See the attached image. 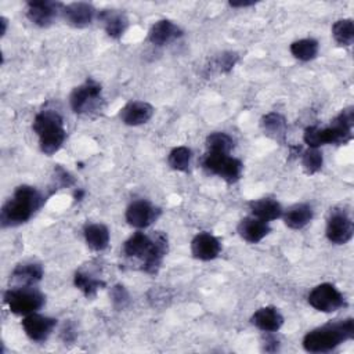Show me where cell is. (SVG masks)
I'll use <instances>...</instances> for the list:
<instances>
[{"mask_svg": "<svg viewBox=\"0 0 354 354\" xmlns=\"http://www.w3.org/2000/svg\"><path fill=\"white\" fill-rule=\"evenodd\" d=\"M84 239L90 249L104 250L109 243V230L104 224H90L84 228Z\"/></svg>", "mask_w": 354, "mask_h": 354, "instance_id": "obj_25", "label": "cell"}, {"mask_svg": "<svg viewBox=\"0 0 354 354\" xmlns=\"http://www.w3.org/2000/svg\"><path fill=\"white\" fill-rule=\"evenodd\" d=\"M202 166L206 171L218 176L228 184L238 181L242 173V162L223 152H206L202 159Z\"/></svg>", "mask_w": 354, "mask_h": 354, "instance_id": "obj_7", "label": "cell"}, {"mask_svg": "<svg viewBox=\"0 0 354 354\" xmlns=\"http://www.w3.org/2000/svg\"><path fill=\"white\" fill-rule=\"evenodd\" d=\"M354 111L353 106L343 109L330 123L329 127L319 129L317 126H308L304 130L303 140L310 148H318L325 144H346L353 137Z\"/></svg>", "mask_w": 354, "mask_h": 354, "instance_id": "obj_4", "label": "cell"}, {"mask_svg": "<svg viewBox=\"0 0 354 354\" xmlns=\"http://www.w3.org/2000/svg\"><path fill=\"white\" fill-rule=\"evenodd\" d=\"M266 342H267L268 344H272V343H274V342H277V340H275V339H272V337H267V339H266ZM267 348H268V347H266V350H267ZM277 348H278V344H274V347H272L271 350L268 348V351H274V350H277Z\"/></svg>", "mask_w": 354, "mask_h": 354, "instance_id": "obj_35", "label": "cell"}, {"mask_svg": "<svg viewBox=\"0 0 354 354\" xmlns=\"http://www.w3.org/2000/svg\"><path fill=\"white\" fill-rule=\"evenodd\" d=\"M192 152L187 147H177L170 151L167 156V163L173 170L177 171H188L191 165Z\"/></svg>", "mask_w": 354, "mask_h": 354, "instance_id": "obj_29", "label": "cell"}, {"mask_svg": "<svg viewBox=\"0 0 354 354\" xmlns=\"http://www.w3.org/2000/svg\"><path fill=\"white\" fill-rule=\"evenodd\" d=\"M160 214V210L152 206L148 201L140 199L130 203L126 210V220L130 225L136 228L149 227Z\"/></svg>", "mask_w": 354, "mask_h": 354, "instance_id": "obj_12", "label": "cell"}, {"mask_svg": "<svg viewBox=\"0 0 354 354\" xmlns=\"http://www.w3.org/2000/svg\"><path fill=\"white\" fill-rule=\"evenodd\" d=\"M33 131L39 137V145L43 153L53 155L64 144L66 131L61 115L55 111H41L35 116Z\"/></svg>", "mask_w": 354, "mask_h": 354, "instance_id": "obj_5", "label": "cell"}, {"mask_svg": "<svg viewBox=\"0 0 354 354\" xmlns=\"http://www.w3.org/2000/svg\"><path fill=\"white\" fill-rule=\"evenodd\" d=\"M64 6L65 4L59 1H50V0L29 1L26 4V17L32 24L41 28H47L54 22L58 14H62Z\"/></svg>", "mask_w": 354, "mask_h": 354, "instance_id": "obj_10", "label": "cell"}, {"mask_svg": "<svg viewBox=\"0 0 354 354\" xmlns=\"http://www.w3.org/2000/svg\"><path fill=\"white\" fill-rule=\"evenodd\" d=\"M270 232V225L267 221L260 220L254 216L245 217L238 224V234L242 239L249 243L260 242Z\"/></svg>", "mask_w": 354, "mask_h": 354, "instance_id": "obj_19", "label": "cell"}, {"mask_svg": "<svg viewBox=\"0 0 354 354\" xmlns=\"http://www.w3.org/2000/svg\"><path fill=\"white\" fill-rule=\"evenodd\" d=\"M44 202V196L35 187H17L12 196L1 207V227H15L26 223Z\"/></svg>", "mask_w": 354, "mask_h": 354, "instance_id": "obj_2", "label": "cell"}, {"mask_svg": "<svg viewBox=\"0 0 354 354\" xmlns=\"http://www.w3.org/2000/svg\"><path fill=\"white\" fill-rule=\"evenodd\" d=\"M153 115V108L145 101H131L126 104L120 112V120L127 126H138L147 123Z\"/></svg>", "mask_w": 354, "mask_h": 354, "instance_id": "obj_16", "label": "cell"}, {"mask_svg": "<svg viewBox=\"0 0 354 354\" xmlns=\"http://www.w3.org/2000/svg\"><path fill=\"white\" fill-rule=\"evenodd\" d=\"M256 1H230L231 7H249L253 6Z\"/></svg>", "mask_w": 354, "mask_h": 354, "instance_id": "obj_34", "label": "cell"}, {"mask_svg": "<svg viewBox=\"0 0 354 354\" xmlns=\"http://www.w3.org/2000/svg\"><path fill=\"white\" fill-rule=\"evenodd\" d=\"M236 59L238 55L235 53H223L216 58L214 66H217L218 72H230L234 68Z\"/></svg>", "mask_w": 354, "mask_h": 354, "instance_id": "obj_33", "label": "cell"}, {"mask_svg": "<svg viewBox=\"0 0 354 354\" xmlns=\"http://www.w3.org/2000/svg\"><path fill=\"white\" fill-rule=\"evenodd\" d=\"M252 322L261 329L263 332L271 333V332H277L282 324H283V317L281 315V313L278 311V308L267 306V307H261L259 308L253 315H252Z\"/></svg>", "mask_w": 354, "mask_h": 354, "instance_id": "obj_20", "label": "cell"}, {"mask_svg": "<svg viewBox=\"0 0 354 354\" xmlns=\"http://www.w3.org/2000/svg\"><path fill=\"white\" fill-rule=\"evenodd\" d=\"M324 163L322 153L318 151V148H308L301 155V166L307 174H314L321 170Z\"/></svg>", "mask_w": 354, "mask_h": 354, "instance_id": "obj_31", "label": "cell"}, {"mask_svg": "<svg viewBox=\"0 0 354 354\" xmlns=\"http://www.w3.org/2000/svg\"><path fill=\"white\" fill-rule=\"evenodd\" d=\"M353 221L343 210H333L326 221V238L336 245L347 243L353 236Z\"/></svg>", "mask_w": 354, "mask_h": 354, "instance_id": "obj_11", "label": "cell"}, {"mask_svg": "<svg viewBox=\"0 0 354 354\" xmlns=\"http://www.w3.org/2000/svg\"><path fill=\"white\" fill-rule=\"evenodd\" d=\"M308 303L321 313H333L346 306L343 295L332 283L315 286L308 295Z\"/></svg>", "mask_w": 354, "mask_h": 354, "instance_id": "obj_9", "label": "cell"}, {"mask_svg": "<svg viewBox=\"0 0 354 354\" xmlns=\"http://www.w3.org/2000/svg\"><path fill=\"white\" fill-rule=\"evenodd\" d=\"M111 299H112V303L116 308L122 310L124 308L127 304H129V293L126 290V288L123 285H115L111 290Z\"/></svg>", "mask_w": 354, "mask_h": 354, "instance_id": "obj_32", "label": "cell"}, {"mask_svg": "<svg viewBox=\"0 0 354 354\" xmlns=\"http://www.w3.org/2000/svg\"><path fill=\"white\" fill-rule=\"evenodd\" d=\"M332 36L340 46H351L354 41V24L353 19H339L332 26Z\"/></svg>", "mask_w": 354, "mask_h": 354, "instance_id": "obj_27", "label": "cell"}, {"mask_svg": "<svg viewBox=\"0 0 354 354\" xmlns=\"http://www.w3.org/2000/svg\"><path fill=\"white\" fill-rule=\"evenodd\" d=\"M261 129L263 131L275 141L283 142L286 137V120L282 115L277 112H270L261 118Z\"/></svg>", "mask_w": 354, "mask_h": 354, "instance_id": "obj_24", "label": "cell"}, {"mask_svg": "<svg viewBox=\"0 0 354 354\" xmlns=\"http://www.w3.org/2000/svg\"><path fill=\"white\" fill-rule=\"evenodd\" d=\"M181 35L183 30L174 22L169 19H160L151 26L148 32V40L155 46H165L178 39Z\"/></svg>", "mask_w": 354, "mask_h": 354, "instance_id": "obj_18", "label": "cell"}, {"mask_svg": "<svg viewBox=\"0 0 354 354\" xmlns=\"http://www.w3.org/2000/svg\"><path fill=\"white\" fill-rule=\"evenodd\" d=\"M123 253L126 257L141 259L142 270L148 274H155L167 253V238L162 232H155L151 236L144 232H136L124 242Z\"/></svg>", "mask_w": 354, "mask_h": 354, "instance_id": "obj_1", "label": "cell"}, {"mask_svg": "<svg viewBox=\"0 0 354 354\" xmlns=\"http://www.w3.org/2000/svg\"><path fill=\"white\" fill-rule=\"evenodd\" d=\"M4 303L17 315L36 313L44 304V296L33 286L11 288L4 293Z\"/></svg>", "mask_w": 354, "mask_h": 354, "instance_id": "obj_6", "label": "cell"}, {"mask_svg": "<svg viewBox=\"0 0 354 354\" xmlns=\"http://www.w3.org/2000/svg\"><path fill=\"white\" fill-rule=\"evenodd\" d=\"M220 250V241L209 232H199L191 242V253L198 260H213L218 256Z\"/></svg>", "mask_w": 354, "mask_h": 354, "instance_id": "obj_14", "label": "cell"}, {"mask_svg": "<svg viewBox=\"0 0 354 354\" xmlns=\"http://www.w3.org/2000/svg\"><path fill=\"white\" fill-rule=\"evenodd\" d=\"M290 53L300 61H310L318 54V41L314 39H300L290 44Z\"/></svg>", "mask_w": 354, "mask_h": 354, "instance_id": "obj_26", "label": "cell"}, {"mask_svg": "<svg viewBox=\"0 0 354 354\" xmlns=\"http://www.w3.org/2000/svg\"><path fill=\"white\" fill-rule=\"evenodd\" d=\"M57 321L54 318L40 315L36 313L25 315L22 319V328L26 336L33 342H44L53 332Z\"/></svg>", "mask_w": 354, "mask_h": 354, "instance_id": "obj_13", "label": "cell"}, {"mask_svg": "<svg viewBox=\"0 0 354 354\" xmlns=\"http://www.w3.org/2000/svg\"><path fill=\"white\" fill-rule=\"evenodd\" d=\"M43 278V268L39 263H22L18 264L10 275V281L14 288L33 286Z\"/></svg>", "mask_w": 354, "mask_h": 354, "instance_id": "obj_17", "label": "cell"}, {"mask_svg": "<svg viewBox=\"0 0 354 354\" xmlns=\"http://www.w3.org/2000/svg\"><path fill=\"white\" fill-rule=\"evenodd\" d=\"M73 282H75V286L77 289H80L86 297H94L97 290L105 285L104 281L97 279V278L91 277L90 274H86L82 271H77L75 274Z\"/></svg>", "mask_w": 354, "mask_h": 354, "instance_id": "obj_28", "label": "cell"}, {"mask_svg": "<svg viewBox=\"0 0 354 354\" xmlns=\"http://www.w3.org/2000/svg\"><path fill=\"white\" fill-rule=\"evenodd\" d=\"M354 337L353 318L329 322L310 330L303 339V347L308 353H328L346 340Z\"/></svg>", "mask_w": 354, "mask_h": 354, "instance_id": "obj_3", "label": "cell"}, {"mask_svg": "<svg viewBox=\"0 0 354 354\" xmlns=\"http://www.w3.org/2000/svg\"><path fill=\"white\" fill-rule=\"evenodd\" d=\"M0 24H1V26H3V29H1V35H4V33H6V30H7V19H6L4 17H1V18H0Z\"/></svg>", "mask_w": 354, "mask_h": 354, "instance_id": "obj_36", "label": "cell"}, {"mask_svg": "<svg viewBox=\"0 0 354 354\" xmlns=\"http://www.w3.org/2000/svg\"><path fill=\"white\" fill-rule=\"evenodd\" d=\"M249 207L253 213L254 217L264 220V221H271V220H277L282 216V207L281 205L271 198H263V199H257V201H252L249 203Z\"/></svg>", "mask_w": 354, "mask_h": 354, "instance_id": "obj_23", "label": "cell"}, {"mask_svg": "<svg viewBox=\"0 0 354 354\" xmlns=\"http://www.w3.org/2000/svg\"><path fill=\"white\" fill-rule=\"evenodd\" d=\"M206 148L207 152H223V153H230L231 149L234 148V140L225 134V133H212L206 138Z\"/></svg>", "mask_w": 354, "mask_h": 354, "instance_id": "obj_30", "label": "cell"}, {"mask_svg": "<svg viewBox=\"0 0 354 354\" xmlns=\"http://www.w3.org/2000/svg\"><path fill=\"white\" fill-rule=\"evenodd\" d=\"M62 17L71 26L84 28L93 22L95 17V8L88 3L76 1L64 6Z\"/></svg>", "mask_w": 354, "mask_h": 354, "instance_id": "obj_15", "label": "cell"}, {"mask_svg": "<svg viewBox=\"0 0 354 354\" xmlns=\"http://www.w3.org/2000/svg\"><path fill=\"white\" fill-rule=\"evenodd\" d=\"M71 108L76 113L94 111L101 102V84L94 79H87L83 84L73 88L69 97Z\"/></svg>", "mask_w": 354, "mask_h": 354, "instance_id": "obj_8", "label": "cell"}, {"mask_svg": "<svg viewBox=\"0 0 354 354\" xmlns=\"http://www.w3.org/2000/svg\"><path fill=\"white\" fill-rule=\"evenodd\" d=\"M313 218V207L307 203H296L290 206L285 214L283 221L292 230H300L306 227Z\"/></svg>", "mask_w": 354, "mask_h": 354, "instance_id": "obj_22", "label": "cell"}, {"mask_svg": "<svg viewBox=\"0 0 354 354\" xmlns=\"http://www.w3.org/2000/svg\"><path fill=\"white\" fill-rule=\"evenodd\" d=\"M98 19L102 22L106 35L113 39H119L124 33L129 24L126 15L120 10H112V8L102 10L98 14Z\"/></svg>", "mask_w": 354, "mask_h": 354, "instance_id": "obj_21", "label": "cell"}]
</instances>
